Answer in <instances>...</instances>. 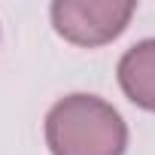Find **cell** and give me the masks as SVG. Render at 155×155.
<instances>
[{
	"label": "cell",
	"mask_w": 155,
	"mask_h": 155,
	"mask_svg": "<svg viewBox=\"0 0 155 155\" xmlns=\"http://www.w3.org/2000/svg\"><path fill=\"white\" fill-rule=\"evenodd\" d=\"M46 146L52 155H125L128 125L97 94H67L46 113Z\"/></svg>",
	"instance_id": "6da1fadb"
},
{
	"label": "cell",
	"mask_w": 155,
	"mask_h": 155,
	"mask_svg": "<svg viewBox=\"0 0 155 155\" xmlns=\"http://www.w3.org/2000/svg\"><path fill=\"white\" fill-rule=\"evenodd\" d=\"M116 79L134 107L155 113V37L125 49L116 64Z\"/></svg>",
	"instance_id": "3957f363"
},
{
	"label": "cell",
	"mask_w": 155,
	"mask_h": 155,
	"mask_svg": "<svg viewBox=\"0 0 155 155\" xmlns=\"http://www.w3.org/2000/svg\"><path fill=\"white\" fill-rule=\"evenodd\" d=\"M134 12V0H55L49 6L55 34L82 49H97L119 40Z\"/></svg>",
	"instance_id": "7a4b0ae2"
}]
</instances>
